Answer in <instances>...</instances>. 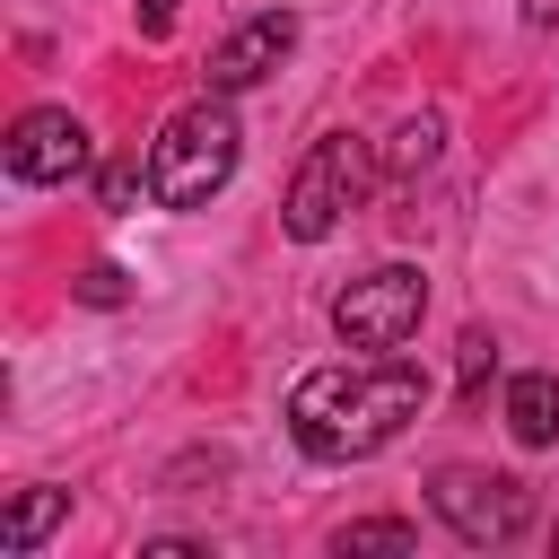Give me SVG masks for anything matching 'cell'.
I'll list each match as a JSON object with an SVG mask.
<instances>
[{
    "label": "cell",
    "mask_w": 559,
    "mask_h": 559,
    "mask_svg": "<svg viewBox=\"0 0 559 559\" xmlns=\"http://www.w3.org/2000/svg\"><path fill=\"white\" fill-rule=\"evenodd\" d=\"M419 411H428V376H419L411 358H341V367L297 376V393H288V437H297V454H314V463H367V454H384Z\"/></svg>",
    "instance_id": "cell-1"
},
{
    "label": "cell",
    "mask_w": 559,
    "mask_h": 559,
    "mask_svg": "<svg viewBox=\"0 0 559 559\" xmlns=\"http://www.w3.org/2000/svg\"><path fill=\"white\" fill-rule=\"evenodd\" d=\"M236 148H245V131H236V114H227L218 96L183 105V114L157 131V148H148V201H157V210H201L210 192H227Z\"/></svg>",
    "instance_id": "cell-2"
},
{
    "label": "cell",
    "mask_w": 559,
    "mask_h": 559,
    "mask_svg": "<svg viewBox=\"0 0 559 559\" xmlns=\"http://www.w3.org/2000/svg\"><path fill=\"white\" fill-rule=\"evenodd\" d=\"M367 175H376V157H367V140H349V131H323L314 148H306V166L288 175V236L297 245H323L332 227H341V210H358V192H367Z\"/></svg>",
    "instance_id": "cell-3"
},
{
    "label": "cell",
    "mask_w": 559,
    "mask_h": 559,
    "mask_svg": "<svg viewBox=\"0 0 559 559\" xmlns=\"http://www.w3.org/2000/svg\"><path fill=\"white\" fill-rule=\"evenodd\" d=\"M419 314H428V280H419L411 262H376L367 280H349V288L332 297V332H341L349 349H367V358H393V349L419 332Z\"/></svg>",
    "instance_id": "cell-4"
},
{
    "label": "cell",
    "mask_w": 559,
    "mask_h": 559,
    "mask_svg": "<svg viewBox=\"0 0 559 559\" xmlns=\"http://www.w3.org/2000/svg\"><path fill=\"white\" fill-rule=\"evenodd\" d=\"M428 507L454 524V542H515L524 524H533V489L515 480V472H472V463H454V472H437V489H428Z\"/></svg>",
    "instance_id": "cell-5"
},
{
    "label": "cell",
    "mask_w": 559,
    "mask_h": 559,
    "mask_svg": "<svg viewBox=\"0 0 559 559\" xmlns=\"http://www.w3.org/2000/svg\"><path fill=\"white\" fill-rule=\"evenodd\" d=\"M0 157H9L17 183H70V175H87V131H79V114L35 105V114H17V131H9Z\"/></svg>",
    "instance_id": "cell-6"
},
{
    "label": "cell",
    "mask_w": 559,
    "mask_h": 559,
    "mask_svg": "<svg viewBox=\"0 0 559 559\" xmlns=\"http://www.w3.org/2000/svg\"><path fill=\"white\" fill-rule=\"evenodd\" d=\"M297 52V17L288 9H262V17H245L218 52H210V96H236V87H262L280 61Z\"/></svg>",
    "instance_id": "cell-7"
},
{
    "label": "cell",
    "mask_w": 559,
    "mask_h": 559,
    "mask_svg": "<svg viewBox=\"0 0 559 559\" xmlns=\"http://www.w3.org/2000/svg\"><path fill=\"white\" fill-rule=\"evenodd\" d=\"M507 428H515V445H559V376L550 367L507 384Z\"/></svg>",
    "instance_id": "cell-8"
},
{
    "label": "cell",
    "mask_w": 559,
    "mask_h": 559,
    "mask_svg": "<svg viewBox=\"0 0 559 559\" xmlns=\"http://www.w3.org/2000/svg\"><path fill=\"white\" fill-rule=\"evenodd\" d=\"M61 515H70V489H44V480H35V489H17V498H9V515H0V550H9V559H26Z\"/></svg>",
    "instance_id": "cell-9"
},
{
    "label": "cell",
    "mask_w": 559,
    "mask_h": 559,
    "mask_svg": "<svg viewBox=\"0 0 559 559\" xmlns=\"http://www.w3.org/2000/svg\"><path fill=\"white\" fill-rule=\"evenodd\" d=\"M437 140H445V131H437V114H411V122H402V131L384 140V157H376V166H384V175L402 183V175H419V166H437Z\"/></svg>",
    "instance_id": "cell-10"
},
{
    "label": "cell",
    "mask_w": 559,
    "mask_h": 559,
    "mask_svg": "<svg viewBox=\"0 0 559 559\" xmlns=\"http://www.w3.org/2000/svg\"><path fill=\"white\" fill-rule=\"evenodd\" d=\"M411 542H419V533H411L402 515H367V524H341V533H332L341 559H358V550H411Z\"/></svg>",
    "instance_id": "cell-11"
},
{
    "label": "cell",
    "mask_w": 559,
    "mask_h": 559,
    "mask_svg": "<svg viewBox=\"0 0 559 559\" xmlns=\"http://www.w3.org/2000/svg\"><path fill=\"white\" fill-rule=\"evenodd\" d=\"M454 367H463V402H480V384H489V367H498V341L472 323V332H463V349H454Z\"/></svg>",
    "instance_id": "cell-12"
},
{
    "label": "cell",
    "mask_w": 559,
    "mask_h": 559,
    "mask_svg": "<svg viewBox=\"0 0 559 559\" xmlns=\"http://www.w3.org/2000/svg\"><path fill=\"white\" fill-rule=\"evenodd\" d=\"M79 297H87V306H122L131 288H122V271H114V262H96V271L79 280Z\"/></svg>",
    "instance_id": "cell-13"
},
{
    "label": "cell",
    "mask_w": 559,
    "mask_h": 559,
    "mask_svg": "<svg viewBox=\"0 0 559 559\" xmlns=\"http://www.w3.org/2000/svg\"><path fill=\"white\" fill-rule=\"evenodd\" d=\"M131 183H140L131 166H105V210H122V201H131Z\"/></svg>",
    "instance_id": "cell-14"
},
{
    "label": "cell",
    "mask_w": 559,
    "mask_h": 559,
    "mask_svg": "<svg viewBox=\"0 0 559 559\" xmlns=\"http://www.w3.org/2000/svg\"><path fill=\"white\" fill-rule=\"evenodd\" d=\"M166 26H175V0H148L140 9V35H166Z\"/></svg>",
    "instance_id": "cell-15"
}]
</instances>
